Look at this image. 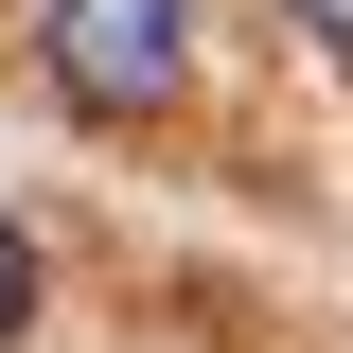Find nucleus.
<instances>
[{
    "instance_id": "nucleus-2",
    "label": "nucleus",
    "mask_w": 353,
    "mask_h": 353,
    "mask_svg": "<svg viewBox=\"0 0 353 353\" xmlns=\"http://www.w3.org/2000/svg\"><path fill=\"white\" fill-rule=\"evenodd\" d=\"M18 318H36V248L0 230V353H18Z\"/></svg>"
},
{
    "instance_id": "nucleus-3",
    "label": "nucleus",
    "mask_w": 353,
    "mask_h": 353,
    "mask_svg": "<svg viewBox=\"0 0 353 353\" xmlns=\"http://www.w3.org/2000/svg\"><path fill=\"white\" fill-rule=\"evenodd\" d=\"M283 18H301V36H318V53H353V0H283Z\"/></svg>"
},
{
    "instance_id": "nucleus-1",
    "label": "nucleus",
    "mask_w": 353,
    "mask_h": 353,
    "mask_svg": "<svg viewBox=\"0 0 353 353\" xmlns=\"http://www.w3.org/2000/svg\"><path fill=\"white\" fill-rule=\"evenodd\" d=\"M36 71L88 124H141L194 88V0H36Z\"/></svg>"
}]
</instances>
